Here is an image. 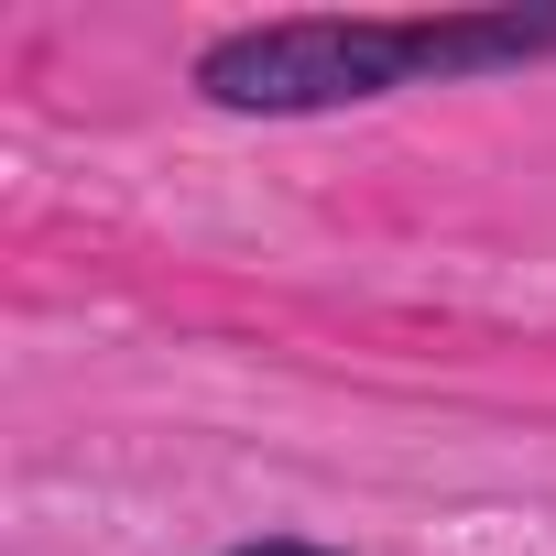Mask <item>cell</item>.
Segmentation results:
<instances>
[{"instance_id": "cell-2", "label": "cell", "mask_w": 556, "mask_h": 556, "mask_svg": "<svg viewBox=\"0 0 556 556\" xmlns=\"http://www.w3.org/2000/svg\"><path fill=\"white\" fill-rule=\"evenodd\" d=\"M240 556H317V545H240Z\"/></svg>"}, {"instance_id": "cell-1", "label": "cell", "mask_w": 556, "mask_h": 556, "mask_svg": "<svg viewBox=\"0 0 556 556\" xmlns=\"http://www.w3.org/2000/svg\"><path fill=\"white\" fill-rule=\"evenodd\" d=\"M404 77H437L426 23H262V34L207 45V66H197V88L218 110H262V121L350 110V99H382Z\"/></svg>"}]
</instances>
